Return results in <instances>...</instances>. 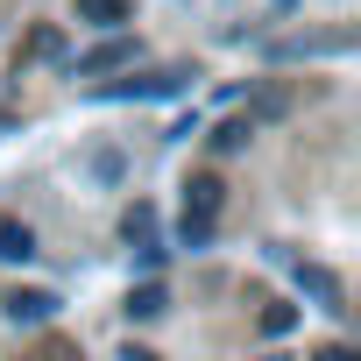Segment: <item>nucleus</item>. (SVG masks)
<instances>
[{"label": "nucleus", "instance_id": "1", "mask_svg": "<svg viewBox=\"0 0 361 361\" xmlns=\"http://www.w3.org/2000/svg\"><path fill=\"white\" fill-rule=\"evenodd\" d=\"M177 85H185V71H156V78H128V85H106V99H170Z\"/></svg>", "mask_w": 361, "mask_h": 361}, {"label": "nucleus", "instance_id": "2", "mask_svg": "<svg viewBox=\"0 0 361 361\" xmlns=\"http://www.w3.org/2000/svg\"><path fill=\"white\" fill-rule=\"evenodd\" d=\"M114 64H135V43H128V36H114V43L85 50V57H78L71 71H78V78H92V71H114Z\"/></svg>", "mask_w": 361, "mask_h": 361}, {"label": "nucleus", "instance_id": "3", "mask_svg": "<svg viewBox=\"0 0 361 361\" xmlns=\"http://www.w3.org/2000/svg\"><path fill=\"white\" fill-rule=\"evenodd\" d=\"M298 290H305V298H319V305H333V312H347V305H340V276H333V269H319V262H298Z\"/></svg>", "mask_w": 361, "mask_h": 361}, {"label": "nucleus", "instance_id": "4", "mask_svg": "<svg viewBox=\"0 0 361 361\" xmlns=\"http://www.w3.org/2000/svg\"><path fill=\"white\" fill-rule=\"evenodd\" d=\"M227 206V185H220V177H192V192H185V213L192 220H213Z\"/></svg>", "mask_w": 361, "mask_h": 361}, {"label": "nucleus", "instance_id": "5", "mask_svg": "<svg viewBox=\"0 0 361 361\" xmlns=\"http://www.w3.org/2000/svg\"><path fill=\"white\" fill-rule=\"evenodd\" d=\"M50 312H57L50 290H15V298H8V319H15V326H43Z\"/></svg>", "mask_w": 361, "mask_h": 361}, {"label": "nucleus", "instance_id": "6", "mask_svg": "<svg viewBox=\"0 0 361 361\" xmlns=\"http://www.w3.org/2000/svg\"><path fill=\"white\" fill-rule=\"evenodd\" d=\"M163 312H170V290L163 283H135L128 290V319H163Z\"/></svg>", "mask_w": 361, "mask_h": 361}, {"label": "nucleus", "instance_id": "7", "mask_svg": "<svg viewBox=\"0 0 361 361\" xmlns=\"http://www.w3.org/2000/svg\"><path fill=\"white\" fill-rule=\"evenodd\" d=\"M78 22L85 29H121L128 22V0H78Z\"/></svg>", "mask_w": 361, "mask_h": 361}, {"label": "nucleus", "instance_id": "8", "mask_svg": "<svg viewBox=\"0 0 361 361\" xmlns=\"http://www.w3.org/2000/svg\"><path fill=\"white\" fill-rule=\"evenodd\" d=\"M36 255V234L22 220H0V262H29Z\"/></svg>", "mask_w": 361, "mask_h": 361}, {"label": "nucleus", "instance_id": "9", "mask_svg": "<svg viewBox=\"0 0 361 361\" xmlns=\"http://www.w3.org/2000/svg\"><path fill=\"white\" fill-rule=\"evenodd\" d=\"M290 326H298V305H269V312H262V333H269V340H283Z\"/></svg>", "mask_w": 361, "mask_h": 361}, {"label": "nucleus", "instance_id": "10", "mask_svg": "<svg viewBox=\"0 0 361 361\" xmlns=\"http://www.w3.org/2000/svg\"><path fill=\"white\" fill-rule=\"evenodd\" d=\"M177 241H185V248H192V255H199V248H206V241H213V220H192V213H185V227H177Z\"/></svg>", "mask_w": 361, "mask_h": 361}, {"label": "nucleus", "instance_id": "11", "mask_svg": "<svg viewBox=\"0 0 361 361\" xmlns=\"http://www.w3.org/2000/svg\"><path fill=\"white\" fill-rule=\"evenodd\" d=\"M248 135H255V128H248V121H227V128H220V135H213V149H241V142H248Z\"/></svg>", "mask_w": 361, "mask_h": 361}, {"label": "nucleus", "instance_id": "12", "mask_svg": "<svg viewBox=\"0 0 361 361\" xmlns=\"http://www.w3.org/2000/svg\"><path fill=\"white\" fill-rule=\"evenodd\" d=\"M149 227H156V220H149V206H135V213H128V241H149Z\"/></svg>", "mask_w": 361, "mask_h": 361}, {"label": "nucleus", "instance_id": "13", "mask_svg": "<svg viewBox=\"0 0 361 361\" xmlns=\"http://www.w3.org/2000/svg\"><path fill=\"white\" fill-rule=\"evenodd\" d=\"M319 361H354V354L347 347H319Z\"/></svg>", "mask_w": 361, "mask_h": 361}, {"label": "nucleus", "instance_id": "14", "mask_svg": "<svg viewBox=\"0 0 361 361\" xmlns=\"http://www.w3.org/2000/svg\"><path fill=\"white\" fill-rule=\"evenodd\" d=\"M128 361H163V354H149V347H128Z\"/></svg>", "mask_w": 361, "mask_h": 361}]
</instances>
